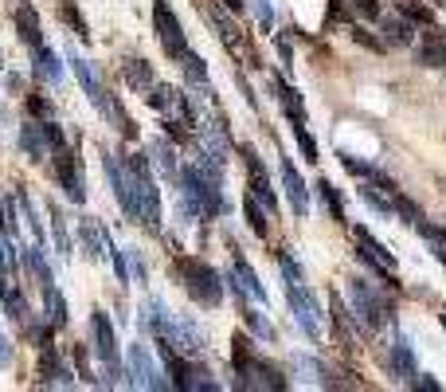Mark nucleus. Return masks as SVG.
Segmentation results:
<instances>
[{
	"mask_svg": "<svg viewBox=\"0 0 446 392\" xmlns=\"http://www.w3.org/2000/svg\"><path fill=\"white\" fill-rule=\"evenodd\" d=\"M126 161H129L134 180H137V224L160 228V196H157V185H153L149 157H145V154H134V157H126Z\"/></svg>",
	"mask_w": 446,
	"mask_h": 392,
	"instance_id": "obj_1",
	"label": "nucleus"
},
{
	"mask_svg": "<svg viewBox=\"0 0 446 392\" xmlns=\"http://www.w3.org/2000/svg\"><path fill=\"white\" fill-rule=\"evenodd\" d=\"M177 271H180V279H184L188 294H192L196 302H204V306H219V299H223V282H219V275L211 271L208 263H200V259H177Z\"/></svg>",
	"mask_w": 446,
	"mask_h": 392,
	"instance_id": "obj_2",
	"label": "nucleus"
},
{
	"mask_svg": "<svg viewBox=\"0 0 446 392\" xmlns=\"http://www.w3.org/2000/svg\"><path fill=\"white\" fill-rule=\"evenodd\" d=\"M90 333H94V350H98L102 365H106V381L118 384L122 381V361H118V341H114V325L102 310H94L90 318Z\"/></svg>",
	"mask_w": 446,
	"mask_h": 392,
	"instance_id": "obj_3",
	"label": "nucleus"
},
{
	"mask_svg": "<svg viewBox=\"0 0 446 392\" xmlns=\"http://www.w3.org/2000/svg\"><path fill=\"white\" fill-rule=\"evenodd\" d=\"M153 28H157V35H160V47L172 55V59H180V55L188 52V40H184V28H180V20H177V12L165 4V0H157L153 4Z\"/></svg>",
	"mask_w": 446,
	"mask_h": 392,
	"instance_id": "obj_4",
	"label": "nucleus"
},
{
	"mask_svg": "<svg viewBox=\"0 0 446 392\" xmlns=\"http://www.w3.org/2000/svg\"><path fill=\"white\" fill-rule=\"evenodd\" d=\"M348 294H353V310H356V322H360V325L380 330V325L387 322V302L380 299V294L364 279H356L353 287H348Z\"/></svg>",
	"mask_w": 446,
	"mask_h": 392,
	"instance_id": "obj_5",
	"label": "nucleus"
},
{
	"mask_svg": "<svg viewBox=\"0 0 446 392\" xmlns=\"http://www.w3.org/2000/svg\"><path fill=\"white\" fill-rule=\"evenodd\" d=\"M235 369H239V388H286L282 373L274 365H266L262 357H254V353L235 361Z\"/></svg>",
	"mask_w": 446,
	"mask_h": 392,
	"instance_id": "obj_6",
	"label": "nucleus"
},
{
	"mask_svg": "<svg viewBox=\"0 0 446 392\" xmlns=\"http://www.w3.org/2000/svg\"><path fill=\"white\" fill-rule=\"evenodd\" d=\"M129 384L134 388H169V381L160 376L157 361L149 357L145 345H129Z\"/></svg>",
	"mask_w": 446,
	"mask_h": 392,
	"instance_id": "obj_7",
	"label": "nucleus"
},
{
	"mask_svg": "<svg viewBox=\"0 0 446 392\" xmlns=\"http://www.w3.org/2000/svg\"><path fill=\"white\" fill-rule=\"evenodd\" d=\"M356 243H360V263L364 267H372L376 275H384L387 282L396 279V259H392V251H387L384 243H376V239H372V231L356 228Z\"/></svg>",
	"mask_w": 446,
	"mask_h": 392,
	"instance_id": "obj_8",
	"label": "nucleus"
},
{
	"mask_svg": "<svg viewBox=\"0 0 446 392\" xmlns=\"http://www.w3.org/2000/svg\"><path fill=\"white\" fill-rule=\"evenodd\" d=\"M290 306H294V318H298V325L305 330V338H313V341H317V338H321L317 302H313V294L302 287V282H290Z\"/></svg>",
	"mask_w": 446,
	"mask_h": 392,
	"instance_id": "obj_9",
	"label": "nucleus"
},
{
	"mask_svg": "<svg viewBox=\"0 0 446 392\" xmlns=\"http://www.w3.org/2000/svg\"><path fill=\"white\" fill-rule=\"evenodd\" d=\"M160 341H172L180 353H188V357H200L204 350H208V341H204V333L196 330L188 318H177L172 314V325H169V338H160Z\"/></svg>",
	"mask_w": 446,
	"mask_h": 392,
	"instance_id": "obj_10",
	"label": "nucleus"
},
{
	"mask_svg": "<svg viewBox=\"0 0 446 392\" xmlns=\"http://www.w3.org/2000/svg\"><path fill=\"white\" fill-rule=\"evenodd\" d=\"M243 165H247V177H251V188H254V196H259V204L266 208V212H274V188H270V180H266V169H262V161H259V154H254L251 145H243Z\"/></svg>",
	"mask_w": 446,
	"mask_h": 392,
	"instance_id": "obj_11",
	"label": "nucleus"
},
{
	"mask_svg": "<svg viewBox=\"0 0 446 392\" xmlns=\"http://www.w3.org/2000/svg\"><path fill=\"white\" fill-rule=\"evenodd\" d=\"M55 177H59L63 192H67L71 200H75V204H83L86 188H83V180H78V169H75V154H71L67 145H63V149H55Z\"/></svg>",
	"mask_w": 446,
	"mask_h": 392,
	"instance_id": "obj_12",
	"label": "nucleus"
},
{
	"mask_svg": "<svg viewBox=\"0 0 446 392\" xmlns=\"http://www.w3.org/2000/svg\"><path fill=\"white\" fill-rule=\"evenodd\" d=\"M200 145H204V161H211V165H228V154H231V145H228V137H223V129L216 126V122H208V126H200Z\"/></svg>",
	"mask_w": 446,
	"mask_h": 392,
	"instance_id": "obj_13",
	"label": "nucleus"
},
{
	"mask_svg": "<svg viewBox=\"0 0 446 392\" xmlns=\"http://www.w3.org/2000/svg\"><path fill=\"white\" fill-rule=\"evenodd\" d=\"M235 294L239 299H251V302H266V290H262V282H259V275L247 267V259L235 251Z\"/></svg>",
	"mask_w": 446,
	"mask_h": 392,
	"instance_id": "obj_14",
	"label": "nucleus"
},
{
	"mask_svg": "<svg viewBox=\"0 0 446 392\" xmlns=\"http://www.w3.org/2000/svg\"><path fill=\"white\" fill-rule=\"evenodd\" d=\"M282 185H286V192H290V208H294L298 216L310 212V192H305V185H302V177H298V169L290 165V157H282Z\"/></svg>",
	"mask_w": 446,
	"mask_h": 392,
	"instance_id": "obj_15",
	"label": "nucleus"
},
{
	"mask_svg": "<svg viewBox=\"0 0 446 392\" xmlns=\"http://www.w3.org/2000/svg\"><path fill=\"white\" fill-rule=\"evenodd\" d=\"M71 67H75V75H78V83H83V91H86V98H90L94 106H98L102 114H106V91H102V83H98V75H94V67L90 63H83L78 55H71Z\"/></svg>",
	"mask_w": 446,
	"mask_h": 392,
	"instance_id": "obj_16",
	"label": "nucleus"
},
{
	"mask_svg": "<svg viewBox=\"0 0 446 392\" xmlns=\"http://www.w3.org/2000/svg\"><path fill=\"white\" fill-rule=\"evenodd\" d=\"M392 369H396V376L407 381V384H415V376H419L411 345H407V338H399V333H396V341H392Z\"/></svg>",
	"mask_w": 446,
	"mask_h": 392,
	"instance_id": "obj_17",
	"label": "nucleus"
},
{
	"mask_svg": "<svg viewBox=\"0 0 446 392\" xmlns=\"http://www.w3.org/2000/svg\"><path fill=\"white\" fill-rule=\"evenodd\" d=\"M380 32H384V43H392V47H407V43L415 40V28L404 12H399V16H384L380 20Z\"/></svg>",
	"mask_w": 446,
	"mask_h": 392,
	"instance_id": "obj_18",
	"label": "nucleus"
},
{
	"mask_svg": "<svg viewBox=\"0 0 446 392\" xmlns=\"http://www.w3.org/2000/svg\"><path fill=\"white\" fill-rule=\"evenodd\" d=\"M20 145L28 149V157L32 161H43L47 157V134H43V122H28V126H20Z\"/></svg>",
	"mask_w": 446,
	"mask_h": 392,
	"instance_id": "obj_19",
	"label": "nucleus"
},
{
	"mask_svg": "<svg viewBox=\"0 0 446 392\" xmlns=\"http://www.w3.org/2000/svg\"><path fill=\"white\" fill-rule=\"evenodd\" d=\"M16 28H20V40L28 43V47H40V16H35V8L32 4H16Z\"/></svg>",
	"mask_w": 446,
	"mask_h": 392,
	"instance_id": "obj_20",
	"label": "nucleus"
},
{
	"mask_svg": "<svg viewBox=\"0 0 446 392\" xmlns=\"http://www.w3.org/2000/svg\"><path fill=\"white\" fill-rule=\"evenodd\" d=\"M419 67H446V35L427 32V43L419 47Z\"/></svg>",
	"mask_w": 446,
	"mask_h": 392,
	"instance_id": "obj_21",
	"label": "nucleus"
},
{
	"mask_svg": "<svg viewBox=\"0 0 446 392\" xmlns=\"http://www.w3.org/2000/svg\"><path fill=\"white\" fill-rule=\"evenodd\" d=\"M40 373H43V381H51V384H63V388H71V373H67V365H63L59 357H55V350H47L43 345V357H40Z\"/></svg>",
	"mask_w": 446,
	"mask_h": 392,
	"instance_id": "obj_22",
	"label": "nucleus"
},
{
	"mask_svg": "<svg viewBox=\"0 0 446 392\" xmlns=\"http://www.w3.org/2000/svg\"><path fill=\"white\" fill-rule=\"evenodd\" d=\"M122 75H126V83L134 86L137 94H149V86H153V67L145 59H126L122 63Z\"/></svg>",
	"mask_w": 446,
	"mask_h": 392,
	"instance_id": "obj_23",
	"label": "nucleus"
},
{
	"mask_svg": "<svg viewBox=\"0 0 446 392\" xmlns=\"http://www.w3.org/2000/svg\"><path fill=\"white\" fill-rule=\"evenodd\" d=\"M35 75L43 79V83H59L63 79V63H59V55L51 52V47H35Z\"/></svg>",
	"mask_w": 446,
	"mask_h": 392,
	"instance_id": "obj_24",
	"label": "nucleus"
},
{
	"mask_svg": "<svg viewBox=\"0 0 446 392\" xmlns=\"http://www.w3.org/2000/svg\"><path fill=\"white\" fill-rule=\"evenodd\" d=\"M83 251H86L90 259L110 255V239H106V231H102L94 220H86V224H83Z\"/></svg>",
	"mask_w": 446,
	"mask_h": 392,
	"instance_id": "obj_25",
	"label": "nucleus"
},
{
	"mask_svg": "<svg viewBox=\"0 0 446 392\" xmlns=\"http://www.w3.org/2000/svg\"><path fill=\"white\" fill-rule=\"evenodd\" d=\"M43 306H47V322L55 325V330H63L67 325V302H63L59 287L51 282V287H43Z\"/></svg>",
	"mask_w": 446,
	"mask_h": 392,
	"instance_id": "obj_26",
	"label": "nucleus"
},
{
	"mask_svg": "<svg viewBox=\"0 0 446 392\" xmlns=\"http://www.w3.org/2000/svg\"><path fill=\"white\" fill-rule=\"evenodd\" d=\"M180 67H184L188 83H192V86H200L204 94H211V83H208V71H204L200 55H196V52H184V55H180Z\"/></svg>",
	"mask_w": 446,
	"mask_h": 392,
	"instance_id": "obj_27",
	"label": "nucleus"
},
{
	"mask_svg": "<svg viewBox=\"0 0 446 392\" xmlns=\"http://www.w3.org/2000/svg\"><path fill=\"white\" fill-rule=\"evenodd\" d=\"M24 263H28V271L35 275L40 287H51V271H47V263H43V243H35V248L24 251Z\"/></svg>",
	"mask_w": 446,
	"mask_h": 392,
	"instance_id": "obj_28",
	"label": "nucleus"
},
{
	"mask_svg": "<svg viewBox=\"0 0 446 392\" xmlns=\"http://www.w3.org/2000/svg\"><path fill=\"white\" fill-rule=\"evenodd\" d=\"M153 154H157V165H160V173H165V177H169L172 185H177L180 169H177V161H172V157H177V154H172V145H169V142H157V145H153Z\"/></svg>",
	"mask_w": 446,
	"mask_h": 392,
	"instance_id": "obj_29",
	"label": "nucleus"
},
{
	"mask_svg": "<svg viewBox=\"0 0 446 392\" xmlns=\"http://www.w3.org/2000/svg\"><path fill=\"white\" fill-rule=\"evenodd\" d=\"M317 192H321V200H325V208L333 212V220H341V224H345V200H341V192H337V188L329 185V180H321V185H317Z\"/></svg>",
	"mask_w": 446,
	"mask_h": 392,
	"instance_id": "obj_30",
	"label": "nucleus"
},
{
	"mask_svg": "<svg viewBox=\"0 0 446 392\" xmlns=\"http://www.w3.org/2000/svg\"><path fill=\"white\" fill-rule=\"evenodd\" d=\"M51 231H55V248H59V255H71V236H67V224H63L59 208L51 204Z\"/></svg>",
	"mask_w": 446,
	"mask_h": 392,
	"instance_id": "obj_31",
	"label": "nucleus"
},
{
	"mask_svg": "<svg viewBox=\"0 0 446 392\" xmlns=\"http://www.w3.org/2000/svg\"><path fill=\"white\" fill-rule=\"evenodd\" d=\"M0 299H4V306H8V318H12V322L28 325V302H24V294H12V290H4Z\"/></svg>",
	"mask_w": 446,
	"mask_h": 392,
	"instance_id": "obj_32",
	"label": "nucleus"
},
{
	"mask_svg": "<svg viewBox=\"0 0 446 392\" xmlns=\"http://www.w3.org/2000/svg\"><path fill=\"white\" fill-rule=\"evenodd\" d=\"M243 208H247V220H251L254 236H266V212L259 208V196H247V200H243Z\"/></svg>",
	"mask_w": 446,
	"mask_h": 392,
	"instance_id": "obj_33",
	"label": "nucleus"
},
{
	"mask_svg": "<svg viewBox=\"0 0 446 392\" xmlns=\"http://www.w3.org/2000/svg\"><path fill=\"white\" fill-rule=\"evenodd\" d=\"M360 200L372 208V212H380V216H396V204H387L384 196H376V188H368V185H360Z\"/></svg>",
	"mask_w": 446,
	"mask_h": 392,
	"instance_id": "obj_34",
	"label": "nucleus"
},
{
	"mask_svg": "<svg viewBox=\"0 0 446 392\" xmlns=\"http://www.w3.org/2000/svg\"><path fill=\"white\" fill-rule=\"evenodd\" d=\"M294 137H298V145H302V157H305V161H321V157H317V145H313L310 129H305V122H298V126H294Z\"/></svg>",
	"mask_w": 446,
	"mask_h": 392,
	"instance_id": "obj_35",
	"label": "nucleus"
},
{
	"mask_svg": "<svg viewBox=\"0 0 446 392\" xmlns=\"http://www.w3.org/2000/svg\"><path fill=\"white\" fill-rule=\"evenodd\" d=\"M243 318H247V325H251L259 338H274V325L266 322V318L259 314V310H251V306H243Z\"/></svg>",
	"mask_w": 446,
	"mask_h": 392,
	"instance_id": "obj_36",
	"label": "nucleus"
},
{
	"mask_svg": "<svg viewBox=\"0 0 446 392\" xmlns=\"http://www.w3.org/2000/svg\"><path fill=\"white\" fill-rule=\"evenodd\" d=\"M59 16L67 20V24L75 28V32L83 35V40H86V20H83V16H78V12H75V4H63V8H59Z\"/></svg>",
	"mask_w": 446,
	"mask_h": 392,
	"instance_id": "obj_37",
	"label": "nucleus"
},
{
	"mask_svg": "<svg viewBox=\"0 0 446 392\" xmlns=\"http://www.w3.org/2000/svg\"><path fill=\"white\" fill-rule=\"evenodd\" d=\"M0 263L8 267V271H16V248L8 243V231H0Z\"/></svg>",
	"mask_w": 446,
	"mask_h": 392,
	"instance_id": "obj_38",
	"label": "nucleus"
},
{
	"mask_svg": "<svg viewBox=\"0 0 446 392\" xmlns=\"http://www.w3.org/2000/svg\"><path fill=\"white\" fill-rule=\"evenodd\" d=\"M278 267H282V275H286L290 282H302V271H298V263H294V259L286 255V251H282V255H278Z\"/></svg>",
	"mask_w": 446,
	"mask_h": 392,
	"instance_id": "obj_39",
	"label": "nucleus"
},
{
	"mask_svg": "<svg viewBox=\"0 0 446 392\" xmlns=\"http://www.w3.org/2000/svg\"><path fill=\"white\" fill-rule=\"evenodd\" d=\"M399 12H404L407 20H419V24H430V12H427V8H419V4H407V0H404V4H399Z\"/></svg>",
	"mask_w": 446,
	"mask_h": 392,
	"instance_id": "obj_40",
	"label": "nucleus"
},
{
	"mask_svg": "<svg viewBox=\"0 0 446 392\" xmlns=\"http://www.w3.org/2000/svg\"><path fill=\"white\" fill-rule=\"evenodd\" d=\"M43 134H47V145H51V149H63V129L59 126H55V122H43Z\"/></svg>",
	"mask_w": 446,
	"mask_h": 392,
	"instance_id": "obj_41",
	"label": "nucleus"
},
{
	"mask_svg": "<svg viewBox=\"0 0 446 392\" xmlns=\"http://www.w3.org/2000/svg\"><path fill=\"white\" fill-rule=\"evenodd\" d=\"M353 8L360 12V16H368V20L380 16V4H376V0H353Z\"/></svg>",
	"mask_w": 446,
	"mask_h": 392,
	"instance_id": "obj_42",
	"label": "nucleus"
},
{
	"mask_svg": "<svg viewBox=\"0 0 446 392\" xmlns=\"http://www.w3.org/2000/svg\"><path fill=\"white\" fill-rule=\"evenodd\" d=\"M75 365H78V373H83V381L90 384L94 376H90V365H86V350H83V345H78V350H75Z\"/></svg>",
	"mask_w": 446,
	"mask_h": 392,
	"instance_id": "obj_43",
	"label": "nucleus"
},
{
	"mask_svg": "<svg viewBox=\"0 0 446 392\" xmlns=\"http://www.w3.org/2000/svg\"><path fill=\"white\" fill-rule=\"evenodd\" d=\"M4 365H12V345H8V338L0 333V369Z\"/></svg>",
	"mask_w": 446,
	"mask_h": 392,
	"instance_id": "obj_44",
	"label": "nucleus"
},
{
	"mask_svg": "<svg viewBox=\"0 0 446 392\" xmlns=\"http://www.w3.org/2000/svg\"><path fill=\"white\" fill-rule=\"evenodd\" d=\"M254 4H259V16H262V28H270V24H274V12H270V4H266V0H254Z\"/></svg>",
	"mask_w": 446,
	"mask_h": 392,
	"instance_id": "obj_45",
	"label": "nucleus"
},
{
	"mask_svg": "<svg viewBox=\"0 0 446 392\" xmlns=\"http://www.w3.org/2000/svg\"><path fill=\"white\" fill-rule=\"evenodd\" d=\"M12 228H16V224H12V216H8V204L0 200V231H12Z\"/></svg>",
	"mask_w": 446,
	"mask_h": 392,
	"instance_id": "obj_46",
	"label": "nucleus"
},
{
	"mask_svg": "<svg viewBox=\"0 0 446 392\" xmlns=\"http://www.w3.org/2000/svg\"><path fill=\"white\" fill-rule=\"evenodd\" d=\"M28 106H32V114H51V106L43 103L40 94H32V98H28Z\"/></svg>",
	"mask_w": 446,
	"mask_h": 392,
	"instance_id": "obj_47",
	"label": "nucleus"
},
{
	"mask_svg": "<svg viewBox=\"0 0 446 392\" xmlns=\"http://www.w3.org/2000/svg\"><path fill=\"white\" fill-rule=\"evenodd\" d=\"M228 4H231V12H239V8H243V0H228Z\"/></svg>",
	"mask_w": 446,
	"mask_h": 392,
	"instance_id": "obj_48",
	"label": "nucleus"
},
{
	"mask_svg": "<svg viewBox=\"0 0 446 392\" xmlns=\"http://www.w3.org/2000/svg\"><path fill=\"white\" fill-rule=\"evenodd\" d=\"M442 325H446V314H442Z\"/></svg>",
	"mask_w": 446,
	"mask_h": 392,
	"instance_id": "obj_49",
	"label": "nucleus"
},
{
	"mask_svg": "<svg viewBox=\"0 0 446 392\" xmlns=\"http://www.w3.org/2000/svg\"><path fill=\"white\" fill-rule=\"evenodd\" d=\"M0 67H4V59H0Z\"/></svg>",
	"mask_w": 446,
	"mask_h": 392,
	"instance_id": "obj_50",
	"label": "nucleus"
}]
</instances>
